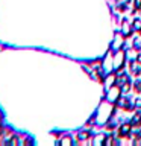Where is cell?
I'll list each match as a JSON object with an SVG mask.
<instances>
[{"label": "cell", "mask_w": 141, "mask_h": 146, "mask_svg": "<svg viewBox=\"0 0 141 146\" xmlns=\"http://www.w3.org/2000/svg\"><path fill=\"white\" fill-rule=\"evenodd\" d=\"M109 104H111V102H108V100H106V102H103L99 107L94 123H97V125H105V123H108V120L112 117V114H114V108Z\"/></svg>", "instance_id": "6da1fadb"}, {"label": "cell", "mask_w": 141, "mask_h": 146, "mask_svg": "<svg viewBox=\"0 0 141 146\" xmlns=\"http://www.w3.org/2000/svg\"><path fill=\"white\" fill-rule=\"evenodd\" d=\"M121 94H123V93H121V88H120L118 85L114 84L111 88L106 90V100H108V102H111V104H115L117 99L120 98Z\"/></svg>", "instance_id": "7a4b0ae2"}, {"label": "cell", "mask_w": 141, "mask_h": 146, "mask_svg": "<svg viewBox=\"0 0 141 146\" xmlns=\"http://www.w3.org/2000/svg\"><path fill=\"white\" fill-rule=\"evenodd\" d=\"M125 58H126V53L123 52V49L115 50V55H114V70H121L123 66H125Z\"/></svg>", "instance_id": "3957f363"}, {"label": "cell", "mask_w": 141, "mask_h": 146, "mask_svg": "<svg viewBox=\"0 0 141 146\" xmlns=\"http://www.w3.org/2000/svg\"><path fill=\"white\" fill-rule=\"evenodd\" d=\"M132 126L130 122H125L118 126V137L120 139H125V137H130V132H132Z\"/></svg>", "instance_id": "277c9868"}, {"label": "cell", "mask_w": 141, "mask_h": 146, "mask_svg": "<svg viewBox=\"0 0 141 146\" xmlns=\"http://www.w3.org/2000/svg\"><path fill=\"white\" fill-rule=\"evenodd\" d=\"M117 107L118 108H121V110H134L135 107H134V104L129 100V98L127 96H120V98L117 99Z\"/></svg>", "instance_id": "5b68a950"}, {"label": "cell", "mask_w": 141, "mask_h": 146, "mask_svg": "<svg viewBox=\"0 0 141 146\" xmlns=\"http://www.w3.org/2000/svg\"><path fill=\"white\" fill-rule=\"evenodd\" d=\"M125 41H126V36L123 35L121 32H120V34H117V36L114 38V41H112V46H111L114 52H115V50H120V49L125 47Z\"/></svg>", "instance_id": "8992f818"}, {"label": "cell", "mask_w": 141, "mask_h": 146, "mask_svg": "<svg viewBox=\"0 0 141 146\" xmlns=\"http://www.w3.org/2000/svg\"><path fill=\"white\" fill-rule=\"evenodd\" d=\"M132 32H134L132 23H129V20H123V23H121V34L125 36H130Z\"/></svg>", "instance_id": "52a82bcc"}, {"label": "cell", "mask_w": 141, "mask_h": 146, "mask_svg": "<svg viewBox=\"0 0 141 146\" xmlns=\"http://www.w3.org/2000/svg\"><path fill=\"white\" fill-rule=\"evenodd\" d=\"M138 55H140V50H136L135 47H132V49H129L126 52V58H127V61L132 64V62L138 61Z\"/></svg>", "instance_id": "ba28073f"}, {"label": "cell", "mask_w": 141, "mask_h": 146, "mask_svg": "<svg viewBox=\"0 0 141 146\" xmlns=\"http://www.w3.org/2000/svg\"><path fill=\"white\" fill-rule=\"evenodd\" d=\"M91 135H93V132H90V131H80V132H77V140L85 141V140L91 139Z\"/></svg>", "instance_id": "9c48e42d"}, {"label": "cell", "mask_w": 141, "mask_h": 146, "mask_svg": "<svg viewBox=\"0 0 141 146\" xmlns=\"http://www.w3.org/2000/svg\"><path fill=\"white\" fill-rule=\"evenodd\" d=\"M59 145L61 146H70V145H74V141H73L71 135H64L61 140H59Z\"/></svg>", "instance_id": "30bf717a"}, {"label": "cell", "mask_w": 141, "mask_h": 146, "mask_svg": "<svg viewBox=\"0 0 141 146\" xmlns=\"http://www.w3.org/2000/svg\"><path fill=\"white\" fill-rule=\"evenodd\" d=\"M105 139H106L105 134H99V135L93 137V143L94 145H105Z\"/></svg>", "instance_id": "8fae6325"}, {"label": "cell", "mask_w": 141, "mask_h": 146, "mask_svg": "<svg viewBox=\"0 0 141 146\" xmlns=\"http://www.w3.org/2000/svg\"><path fill=\"white\" fill-rule=\"evenodd\" d=\"M132 47H135L136 50H141V35L134 36V44H132Z\"/></svg>", "instance_id": "7c38bea8"}, {"label": "cell", "mask_w": 141, "mask_h": 146, "mask_svg": "<svg viewBox=\"0 0 141 146\" xmlns=\"http://www.w3.org/2000/svg\"><path fill=\"white\" fill-rule=\"evenodd\" d=\"M134 107L135 110H141V96H136V99L134 100Z\"/></svg>", "instance_id": "4fadbf2b"}, {"label": "cell", "mask_w": 141, "mask_h": 146, "mask_svg": "<svg viewBox=\"0 0 141 146\" xmlns=\"http://www.w3.org/2000/svg\"><path fill=\"white\" fill-rule=\"evenodd\" d=\"M134 9L135 11H140L141 9V0H134Z\"/></svg>", "instance_id": "5bb4252c"}, {"label": "cell", "mask_w": 141, "mask_h": 146, "mask_svg": "<svg viewBox=\"0 0 141 146\" xmlns=\"http://www.w3.org/2000/svg\"><path fill=\"white\" fill-rule=\"evenodd\" d=\"M3 135V128H2V125H0V137Z\"/></svg>", "instance_id": "9a60e30c"}]
</instances>
